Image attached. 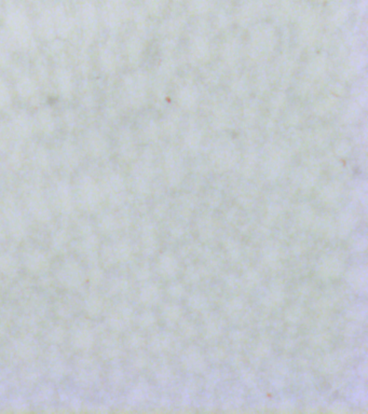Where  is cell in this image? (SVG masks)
Segmentation results:
<instances>
[{
  "mask_svg": "<svg viewBox=\"0 0 368 414\" xmlns=\"http://www.w3.org/2000/svg\"><path fill=\"white\" fill-rule=\"evenodd\" d=\"M34 30L38 44L46 46L57 40L55 19L51 7H46L38 13L34 21Z\"/></svg>",
  "mask_w": 368,
  "mask_h": 414,
  "instance_id": "4fadbf2b",
  "label": "cell"
},
{
  "mask_svg": "<svg viewBox=\"0 0 368 414\" xmlns=\"http://www.w3.org/2000/svg\"><path fill=\"white\" fill-rule=\"evenodd\" d=\"M17 53L35 55L37 53L38 41L35 35L34 21L20 6H10L3 17V28Z\"/></svg>",
  "mask_w": 368,
  "mask_h": 414,
  "instance_id": "6da1fadb",
  "label": "cell"
},
{
  "mask_svg": "<svg viewBox=\"0 0 368 414\" xmlns=\"http://www.w3.org/2000/svg\"><path fill=\"white\" fill-rule=\"evenodd\" d=\"M51 9L55 19L57 39L68 44H74L73 41L78 39L76 15H73L63 3H55V6H52Z\"/></svg>",
  "mask_w": 368,
  "mask_h": 414,
  "instance_id": "30bf717a",
  "label": "cell"
},
{
  "mask_svg": "<svg viewBox=\"0 0 368 414\" xmlns=\"http://www.w3.org/2000/svg\"><path fill=\"white\" fill-rule=\"evenodd\" d=\"M5 121L12 144L28 147L37 140L32 109L22 106L15 108L9 115H6Z\"/></svg>",
  "mask_w": 368,
  "mask_h": 414,
  "instance_id": "5b68a950",
  "label": "cell"
},
{
  "mask_svg": "<svg viewBox=\"0 0 368 414\" xmlns=\"http://www.w3.org/2000/svg\"><path fill=\"white\" fill-rule=\"evenodd\" d=\"M57 115L59 130L63 135L77 136L88 124L86 113L75 104H62V107L57 111Z\"/></svg>",
  "mask_w": 368,
  "mask_h": 414,
  "instance_id": "8fae6325",
  "label": "cell"
},
{
  "mask_svg": "<svg viewBox=\"0 0 368 414\" xmlns=\"http://www.w3.org/2000/svg\"><path fill=\"white\" fill-rule=\"evenodd\" d=\"M79 86L80 76L71 59L51 63L50 90L62 104H74Z\"/></svg>",
  "mask_w": 368,
  "mask_h": 414,
  "instance_id": "7a4b0ae2",
  "label": "cell"
},
{
  "mask_svg": "<svg viewBox=\"0 0 368 414\" xmlns=\"http://www.w3.org/2000/svg\"><path fill=\"white\" fill-rule=\"evenodd\" d=\"M125 0H104L100 9L101 22L109 34H115L120 28L125 12Z\"/></svg>",
  "mask_w": 368,
  "mask_h": 414,
  "instance_id": "5bb4252c",
  "label": "cell"
},
{
  "mask_svg": "<svg viewBox=\"0 0 368 414\" xmlns=\"http://www.w3.org/2000/svg\"><path fill=\"white\" fill-rule=\"evenodd\" d=\"M144 80L140 75H128L122 79L119 97L121 103L127 107L136 108L144 100Z\"/></svg>",
  "mask_w": 368,
  "mask_h": 414,
  "instance_id": "7c38bea8",
  "label": "cell"
},
{
  "mask_svg": "<svg viewBox=\"0 0 368 414\" xmlns=\"http://www.w3.org/2000/svg\"><path fill=\"white\" fill-rule=\"evenodd\" d=\"M79 49L90 51L100 40L101 12L94 0H82L76 15Z\"/></svg>",
  "mask_w": 368,
  "mask_h": 414,
  "instance_id": "277c9868",
  "label": "cell"
},
{
  "mask_svg": "<svg viewBox=\"0 0 368 414\" xmlns=\"http://www.w3.org/2000/svg\"><path fill=\"white\" fill-rule=\"evenodd\" d=\"M79 144L86 157L94 161H102L111 153L113 142L102 124L90 123L80 132Z\"/></svg>",
  "mask_w": 368,
  "mask_h": 414,
  "instance_id": "8992f818",
  "label": "cell"
},
{
  "mask_svg": "<svg viewBox=\"0 0 368 414\" xmlns=\"http://www.w3.org/2000/svg\"><path fill=\"white\" fill-rule=\"evenodd\" d=\"M55 161H57V163L67 171L76 169L84 159V151L76 136L63 135V138L55 142Z\"/></svg>",
  "mask_w": 368,
  "mask_h": 414,
  "instance_id": "9c48e42d",
  "label": "cell"
},
{
  "mask_svg": "<svg viewBox=\"0 0 368 414\" xmlns=\"http://www.w3.org/2000/svg\"><path fill=\"white\" fill-rule=\"evenodd\" d=\"M79 196L84 205L94 207L101 200L102 189L92 177L84 176L79 184Z\"/></svg>",
  "mask_w": 368,
  "mask_h": 414,
  "instance_id": "2e32d148",
  "label": "cell"
},
{
  "mask_svg": "<svg viewBox=\"0 0 368 414\" xmlns=\"http://www.w3.org/2000/svg\"><path fill=\"white\" fill-rule=\"evenodd\" d=\"M113 147L117 150L119 157L122 159H130L134 153V140L128 129H120L113 138Z\"/></svg>",
  "mask_w": 368,
  "mask_h": 414,
  "instance_id": "e0dca14e",
  "label": "cell"
},
{
  "mask_svg": "<svg viewBox=\"0 0 368 414\" xmlns=\"http://www.w3.org/2000/svg\"><path fill=\"white\" fill-rule=\"evenodd\" d=\"M28 1H30V3H34L35 0H28Z\"/></svg>",
  "mask_w": 368,
  "mask_h": 414,
  "instance_id": "d6986e66",
  "label": "cell"
},
{
  "mask_svg": "<svg viewBox=\"0 0 368 414\" xmlns=\"http://www.w3.org/2000/svg\"><path fill=\"white\" fill-rule=\"evenodd\" d=\"M32 111L38 140L50 144L59 138L61 130L57 109L50 104L42 103Z\"/></svg>",
  "mask_w": 368,
  "mask_h": 414,
  "instance_id": "ba28073f",
  "label": "cell"
},
{
  "mask_svg": "<svg viewBox=\"0 0 368 414\" xmlns=\"http://www.w3.org/2000/svg\"><path fill=\"white\" fill-rule=\"evenodd\" d=\"M92 65L98 76L109 79L118 73L120 67V55L118 48L111 39L98 40L92 48Z\"/></svg>",
  "mask_w": 368,
  "mask_h": 414,
  "instance_id": "52a82bcc",
  "label": "cell"
},
{
  "mask_svg": "<svg viewBox=\"0 0 368 414\" xmlns=\"http://www.w3.org/2000/svg\"><path fill=\"white\" fill-rule=\"evenodd\" d=\"M15 100L12 81L7 73L0 71V117L9 115L15 109Z\"/></svg>",
  "mask_w": 368,
  "mask_h": 414,
  "instance_id": "9a60e30c",
  "label": "cell"
},
{
  "mask_svg": "<svg viewBox=\"0 0 368 414\" xmlns=\"http://www.w3.org/2000/svg\"><path fill=\"white\" fill-rule=\"evenodd\" d=\"M12 86L15 100L22 107L34 109L42 105L44 101V86L40 82L37 75L30 67L17 66L12 69Z\"/></svg>",
  "mask_w": 368,
  "mask_h": 414,
  "instance_id": "3957f363",
  "label": "cell"
},
{
  "mask_svg": "<svg viewBox=\"0 0 368 414\" xmlns=\"http://www.w3.org/2000/svg\"><path fill=\"white\" fill-rule=\"evenodd\" d=\"M12 146L10 135L8 132L5 119L0 117V156H5L8 150Z\"/></svg>",
  "mask_w": 368,
  "mask_h": 414,
  "instance_id": "ac0fdd59",
  "label": "cell"
}]
</instances>
